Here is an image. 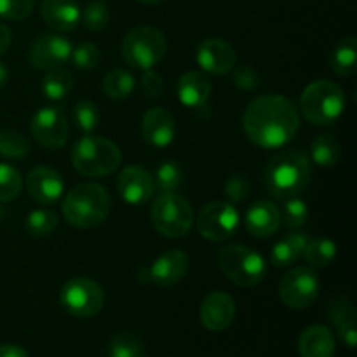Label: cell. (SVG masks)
I'll return each mask as SVG.
<instances>
[{
	"mask_svg": "<svg viewBox=\"0 0 357 357\" xmlns=\"http://www.w3.org/2000/svg\"><path fill=\"white\" fill-rule=\"evenodd\" d=\"M142 342L131 333H119L108 344V357H139Z\"/></svg>",
	"mask_w": 357,
	"mask_h": 357,
	"instance_id": "cell-36",
	"label": "cell"
},
{
	"mask_svg": "<svg viewBox=\"0 0 357 357\" xmlns=\"http://www.w3.org/2000/svg\"><path fill=\"white\" fill-rule=\"evenodd\" d=\"M72 44L61 35H40L30 47V63L35 70H52L72 58Z\"/></svg>",
	"mask_w": 357,
	"mask_h": 357,
	"instance_id": "cell-13",
	"label": "cell"
},
{
	"mask_svg": "<svg viewBox=\"0 0 357 357\" xmlns=\"http://www.w3.org/2000/svg\"><path fill=\"white\" fill-rule=\"evenodd\" d=\"M73 87V75L66 68H52L47 70L44 80H42V93L47 100L58 101L68 96Z\"/></svg>",
	"mask_w": 357,
	"mask_h": 357,
	"instance_id": "cell-27",
	"label": "cell"
},
{
	"mask_svg": "<svg viewBox=\"0 0 357 357\" xmlns=\"http://www.w3.org/2000/svg\"><path fill=\"white\" fill-rule=\"evenodd\" d=\"M152 223L159 234L169 239H181L194 225V209L183 195L160 192L150 209Z\"/></svg>",
	"mask_w": 357,
	"mask_h": 357,
	"instance_id": "cell-7",
	"label": "cell"
},
{
	"mask_svg": "<svg viewBox=\"0 0 357 357\" xmlns=\"http://www.w3.org/2000/svg\"><path fill=\"white\" fill-rule=\"evenodd\" d=\"M0 357H28V354L23 347H20V345L7 344L0 345Z\"/></svg>",
	"mask_w": 357,
	"mask_h": 357,
	"instance_id": "cell-44",
	"label": "cell"
},
{
	"mask_svg": "<svg viewBox=\"0 0 357 357\" xmlns=\"http://www.w3.org/2000/svg\"><path fill=\"white\" fill-rule=\"evenodd\" d=\"M40 14L49 28L65 33L79 24L82 10L75 0H42Z\"/></svg>",
	"mask_w": 357,
	"mask_h": 357,
	"instance_id": "cell-20",
	"label": "cell"
},
{
	"mask_svg": "<svg viewBox=\"0 0 357 357\" xmlns=\"http://www.w3.org/2000/svg\"><path fill=\"white\" fill-rule=\"evenodd\" d=\"M7 80H9V72H7V68L3 63H0V89L6 86Z\"/></svg>",
	"mask_w": 357,
	"mask_h": 357,
	"instance_id": "cell-46",
	"label": "cell"
},
{
	"mask_svg": "<svg viewBox=\"0 0 357 357\" xmlns=\"http://www.w3.org/2000/svg\"><path fill=\"white\" fill-rule=\"evenodd\" d=\"M31 10H33V0H0V17L3 20H26Z\"/></svg>",
	"mask_w": 357,
	"mask_h": 357,
	"instance_id": "cell-40",
	"label": "cell"
},
{
	"mask_svg": "<svg viewBox=\"0 0 357 357\" xmlns=\"http://www.w3.org/2000/svg\"><path fill=\"white\" fill-rule=\"evenodd\" d=\"M232 80L234 84L243 91H255L261 82L260 73H258L251 65L236 66L232 72Z\"/></svg>",
	"mask_w": 357,
	"mask_h": 357,
	"instance_id": "cell-42",
	"label": "cell"
},
{
	"mask_svg": "<svg viewBox=\"0 0 357 357\" xmlns=\"http://www.w3.org/2000/svg\"><path fill=\"white\" fill-rule=\"evenodd\" d=\"M309 236L305 232H291L282 237L271 251V260L275 267H288L293 265L305 251Z\"/></svg>",
	"mask_w": 357,
	"mask_h": 357,
	"instance_id": "cell-25",
	"label": "cell"
},
{
	"mask_svg": "<svg viewBox=\"0 0 357 357\" xmlns=\"http://www.w3.org/2000/svg\"><path fill=\"white\" fill-rule=\"evenodd\" d=\"M307 218H309V209L307 204L298 197L286 199L284 206L281 211V222H284L289 229L296 230L300 227L305 225Z\"/></svg>",
	"mask_w": 357,
	"mask_h": 357,
	"instance_id": "cell-37",
	"label": "cell"
},
{
	"mask_svg": "<svg viewBox=\"0 0 357 357\" xmlns=\"http://www.w3.org/2000/svg\"><path fill=\"white\" fill-rule=\"evenodd\" d=\"M26 188L33 201L49 206L59 201L63 190H65V183H63L61 174L56 169L47 166H38L28 173Z\"/></svg>",
	"mask_w": 357,
	"mask_h": 357,
	"instance_id": "cell-18",
	"label": "cell"
},
{
	"mask_svg": "<svg viewBox=\"0 0 357 357\" xmlns=\"http://www.w3.org/2000/svg\"><path fill=\"white\" fill-rule=\"evenodd\" d=\"M30 153L26 136L14 129H0V155L6 159L21 160Z\"/></svg>",
	"mask_w": 357,
	"mask_h": 357,
	"instance_id": "cell-30",
	"label": "cell"
},
{
	"mask_svg": "<svg viewBox=\"0 0 357 357\" xmlns=\"http://www.w3.org/2000/svg\"><path fill=\"white\" fill-rule=\"evenodd\" d=\"M188 271V257L181 250H169L157 257L146 268L149 281L160 288H171L185 278Z\"/></svg>",
	"mask_w": 357,
	"mask_h": 357,
	"instance_id": "cell-17",
	"label": "cell"
},
{
	"mask_svg": "<svg viewBox=\"0 0 357 357\" xmlns=\"http://www.w3.org/2000/svg\"><path fill=\"white\" fill-rule=\"evenodd\" d=\"M331 323L337 328L338 335H340L342 342L347 345L349 349H354L357 344V330H356V312L352 303L347 298H338L331 303L330 307Z\"/></svg>",
	"mask_w": 357,
	"mask_h": 357,
	"instance_id": "cell-24",
	"label": "cell"
},
{
	"mask_svg": "<svg viewBox=\"0 0 357 357\" xmlns=\"http://www.w3.org/2000/svg\"><path fill=\"white\" fill-rule=\"evenodd\" d=\"M73 65L80 70H94L101 61V52L98 49V45L86 42V44H80L79 47H75L72 51Z\"/></svg>",
	"mask_w": 357,
	"mask_h": 357,
	"instance_id": "cell-39",
	"label": "cell"
},
{
	"mask_svg": "<svg viewBox=\"0 0 357 357\" xmlns=\"http://www.w3.org/2000/svg\"><path fill=\"white\" fill-rule=\"evenodd\" d=\"M335 351H337V344H335V337L328 326L314 324L300 335V357H333Z\"/></svg>",
	"mask_w": 357,
	"mask_h": 357,
	"instance_id": "cell-22",
	"label": "cell"
},
{
	"mask_svg": "<svg viewBox=\"0 0 357 357\" xmlns=\"http://www.w3.org/2000/svg\"><path fill=\"white\" fill-rule=\"evenodd\" d=\"M302 114L310 124L330 126L345 110V93L338 84L321 79L309 84L300 98Z\"/></svg>",
	"mask_w": 357,
	"mask_h": 357,
	"instance_id": "cell-5",
	"label": "cell"
},
{
	"mask_svg": "<svg viewBox=\"0 0 357 357\" xmlns=\"http://www.w3.org/2000/svg\"><path fill=\"white\" fill-rule=\"evenodd\" d=\"M142 89L149 98H159L164 91V79L153 70H145L142 77Z\"/></svg>",
	"mask_w": 357,
	"mask_h": 357,
	"instance_id": "cell-43",
	"label": "cell"
},
{
	"mask_svg": "<svg viewBox=\"0 0 357 357\" xmlns=\"http://www.w3.org/2000/svg\"><path fill=\"white\" fill-rule=\"evenodd\" d=\"M218 267L229 281L241 288H253L267 275V261L243 244H227L218 253Z\"/></svg>",
	"mask_w": 357,
	"mask_h": 357,
	"instance_id": "cell-6",
	"label": "cell"
},
{
	"mask_svg": "<svg viewBox=\"0 0 357 357\" xmlns=\"http://www.w3.org/2000/svg\"><path fill=\"white\" fill-rule=\"evenodd\" d=\"M121 162V149L101 136L84 135L72 149L73 167L84 176H107L119 169Z\"/></svg>",
	"mask_w": 357,
	"mask_h": 357,
	"instance_id": "cell-4",
	"label": "cell"
},
{
	"mask_svg": "<svg viewBox=\"0 0 357 357\" xmlns=\"http://www.w3.org/2000/svg\"><path fill=\"white\" fill-rule=\"evenodd\" d=\"M73 122L79 129H82L86 135L98 128L100 124V110L96 105L89 100H82L73 107Z\"/></svg>",
	"mask_w": 357,
	"mask_h": 357,
	"instance_id": "cell-35",
	"label": "cell"
},
{
	"mask_svg": "<svg viewBox=\"0 0 357 357\" xmlns=\"http://www.w3.org/2000/svg\"><path fill=\"white\" fill-rule=\"evenodd\" d=\"M319 296V279L309 267H295L279 282V298L293 310L314 305Z\"/></svg>",
	"mask_w": 357,
	"mask_h": 357,
	"instance_id": "cell-10",
	"label": "cell"
},
{
	"mask_svg": "<svg viewBox=\"0 0 357 357\" xmlns=\"http://www.w3.org/2000/svg\"><path fill=\"white\" fill-rule=\"evenodd\" d=\"M166 51V37L153 26L132 28L122 42V56L126 63L143 72L152 70L157 63L162 61Z\"/></svg>",
	"mask_w": 357,
	"mask_h": 357,
	"instance_id": "cell-8",
	"label": "cell"
},
{
	"mask_svg": "<svg viewBox=\"0 0 357 357\" xmlns=\"http://www.w3.org/2000/svg\"><path fill=\"white\" fill-rule=\"evenodd\" d=\"M281 227V211L271 201H258L246 211V230L253 237L274 236Z\"/></svg>",
	"mask_w": 357,
	"mask_h": 357,
	"instance_id": "cell-21",
	"label": "cell"
},
{
	"mask_svg": "<svg viewBox=\"0 0 357 357\" xmlns=\"http://www.w3.org/2000/svg\"><path fill=\"white\" fill-rule=\"evenodd\" d=\"M10 40H13V33L6 24L0 23V56L6 54L7 49L10 47Z\"/></svg>",
	"mask_w": 357,
	"mask_h": 357,
	"instance_id": "cell-45",
	"label": "cell"
},
{
	"mask_svg": "<svg viewBox=\"0 0 357 357\" xmlns=\"http://www.w3.org/2000/svg\"><path fill=\"white\" fill-rule=\"evenodd\" d=\"M139 357H143V356H139Z\"/></svg>",
	"mask_w": 357,
	"mask_h": 357,
	"instance_id": "cell-48",
	"label": "cell"
},
{
	"mask_svg": "<svg viewBox=\"0 0 357 357\" xmlns=\"http://www.w3.org/2000/svg\"><path fill=\"white\" fill-rule=\"evenodd\" d=\"M209 96H211V82L204 73L187 72L178 80V98L187 108L199 110L206 107Z\"/></svg>",
	"mask_w": 357,
	"mask_h": 357,
	"instance_id": "cell-23",
	"label": "cell"
},
{
	"mask_svg": "<svg viewBox=\"0 0 357 357\" xmlns=\"http://www.w3.org/2000/svg\"><path fill=\"white\" fill-rule=\"evenodd\" d=\"M142 135L149 145L164 149L173 143L176 135V122L166 108L153 107L143 115Z\"/></svg>",
	"mask_w": 357,
	"mask_h": 357,
	"instance_id": "cell-19",
	"label": "cell"
},
{
	"mask_svg": "<svg viewBox=\"0 0 357 357\" xmlns=\"http://www.w3.org/2000/svg\"><path fill=\"white\" fill-rule=\"evenodd\" d=\"M236 317V302L223 291H213L202 300L199 319L208 331L218 333L227 330Z\"/></svg>",
	"mask_w": 357,
	"mask_h": 357,
	"instance_id": "cell-15",
	"label": "cell"
},
{
	"mask_svg": "<svg viewBox=\"0 0 357 357\" xmlns=\"http://www.w3.org/2000/svg\"><path fill=\"white\" fill-rule=\"evenodd\" d=\"M135 89V77L124 68H114L105 75L103 93L112 100H126Z\"/></svg>",
	"mask_w": 357,
	"mask_h": 357,
	"instance_id": "cell-28",
	"label": "cell"
},
{
	"mask_svg": "<svg viewBox=\"0 0 357 357\" xmlns=\"http://www.w3.org/2000/svg\"><path fill=\"white\" fill-rule=\"evenodd\" d=\"M310 159L300 150H284L268 162L265 185L274 197L289 199L302 194L310 183Z\"/></svg>",
	"mask_w": 357,
	"mask_h": 357,
	"instance_id": "cell-2",
	"label": "cell"
},
{
	"mask_svg": "<svg viewBox=\"0 0 357 357\" xmlns=\"http://www.w3.org/2000/svg\"><path fill=\"white\" fill-rule=\"evenodd\" d=\"M237 227H239V213L229 202H209L197 216L199 234L211 243L230 239L236 234Z\"/></svg>",
	"mask_w": 357,
	"mask_h": 357,
	"instance_id": "cell-11",
	"label": "cell"
},
{
	"mask_svg": "<svg viewBox=\"0 0 357 357\" xmlns=\"http://www.w3.org/2000/svg\"><path fill=\"white\" fill-rule=\"evenodd\" d=\"M197 63L204 72L225 75L236 65V51L223 38H206L197 47Z\"/></svg>",
	"mask_w": 357,
	"mask_h": 357,
	"instance_id": "cell-16",
	"label": "cell"
},
{
	"mask_svg": "<svg viewBox=\"0 0 357 357\" xmlns=\"http://www.w3.org/2000/svg\"><path fill=\"white\" fill-rule=\"evenodd\" d=\"M183 181V171H181L180 164L173 162V160H166L157 167L155 178L153 183L159 192H174Z\"/></svg>",
	"mask_w": 357,
	"mask_h": 357,
	"instance_id": "cell-34",
	"label": "cell"
},
{
	"mask_svg": "<svg viewBox=\"0 0 357 357\" xmlns=\"http://www.w3.org/2000/svg\"><path fill=\"white\" fill-rule=\"evenodd\" d=\"M23 180L16 167L0 162V202H10L20 197Z\"/></svg>",
	"mask_w": 357,
	"mask_h": 357,
	"instance_id": "cell-33",
	"label": "cell"
},
{
	"mask_svg": "<svg viewBox=\"0 0 357 357\" xmlns=\"http://www.w3.org/2000/svg\"><path fill=\"white\" fill-rule=\"evenodd\" d=\"M59 302L70 316L87 319L101 312L105 305V293L93 279L73 278L63 284Z\"/></svg>",
	"mask_w": 357,
	"mask_h": 357,
	"instance_id": "cell-9",
	"label": "cell"
},
{
	"mask_svg": "<svg viewBox=\"0 0 357 357\" xmlns=\"http://www.w3.org/2000/svg\"><path fill=\"white\" fill-rule=\"evenodd\" d=\"M330 65L333 72L340 77H349L356 72L357 68V40L356 37L342 38L335 45L333 52L330 56Z\"/></svg>",
	"mask_w": 357,
	"mask_h": 357,
	"instance_id": "cell-26",
	"label": "cell"
},
{
	"mask_svg": "<svg viewBox=\"0 0 357 357\" xmlns=\"http://www.w3.org/2000/svg\"><path fill=\"white\" fill-rule=\"evenodd\" d=\"M110 213V195L98 183H80L66 194L63 215L77 229H94Z\"/></svg>",
	"mask_w": 357,
	"mask_h": 357,
	"instance_id": "cell-3",
	"label": "cell"
},
{
	"mask_svg": "<svg viewBox=\"0 0 357 357\" xmlns=\"http://www.w3.org/2000/svg\"><path fill=\"white\" fill-rule=\"evenodd\" d=\"M312 160L321 167H333L340 159V145L330 135H319L310 145Z\"/></svg>",
	"mask_w": 357,
	"mask_h": 357,
	"instance_id": "cell-29",
	"label": "cell"
},
{
	"mask_svg": "<svg viewBox=\"0 0 357 357\" xmlns=\"http://www.w3.org/2000/svg\"><path fill=\"white\" fill-rule=\"evenodd\" d=\"M80 17H82L84 26H86L87 30L100 31L103 30L108 24V21H110V9H108L107 3L96 0V2L87 3V7L84 9V13L80 14Z\"/></svg>",
	"mask_w": 357,
	"mask_h": 357,
	"instance_id": "cell-38",
	"label": "cell"
},
{
	"mask_svg": "<svg viewBox=\"0 0 357 357\" xmlns=\"http://www.w3.org/2000/svg\"><path fill=\"white\" fill-rule=\"evenodd\" d=\"M243 128L255 145L267 150L281 149L298 132V108L281 94H264L248 105Z\"/></svg>",
	"mask_w": 357,
	"mask_h": 357,
	"instance_id": "cell-1",
	"label": "cell"
},
{
	"mask_svg": "<svg viewBox=\"0 0 357 357\" xmlns=\"http://www.w3.org/2000/svg\"><path fill=\"white\" fill-rule=\"evenodd\" d=\"M59 218L54 211L49 209H37L31 211L26 218V230L33 237H45L51 236L58 227Z\"/></svg>",
	"mask_w": 357,
	"mask_h": 357,
	"instance_id": "cell-32",
	"label": "cell"
},
{
	"mask_svg": "<svg viewBox=\"0 0 357 357\" xmlns=\"http://www.w3.org/2000/svg\"><path fill=\"white\" fill-rule=\"evenodd\" d=\"M138 2H142V3H160V2H164V0H138Z\"/></svg>",
	"mask_w": 357,
	"mask_h": 357,
	"instance_id": "cell-47",
	"label": "cell"
},
{
	"mask_svg": "<svg viewBox=\"0 0 357 357\" xmlns=\"http://www.w3.org/2000/svg\"><path fill=\"white\" fill-rule=\"evenodd\" d=\"M117 190L121 197L131 206H142L152 199L155 192L153 176L139 166H128L117 178Z\"/></svg>",
	"mask_w": 357,
	"mask_h": 357,
	"instance_id": "cell-14",
	"label": "cell"
},
{
	"mask_svg": "<svg viewBox=\"0 0 357 357\" xmlns=\"http://www.w3.org/2000/svg\"><path fill=\"white\" fill-rule=\"evenodd\" d=\"M31 135L35 142L49 150H58L68 142V121L59 107H42L31 117Z\"/></svg>",
	"mask_w": 357,
	"mask_h": 357,
	"instance_id": "cell-12",
	"label": "cell"
},
{
	"mask_svg": "<svg viewBox=\"0 0 357 357\" xmlns=\"http://www.w3.org/2000/svg\"><path fill=\"white\" fill-rule=\"evenodd\" d=\"M250 192H251V183L248 178L241 176V174H234V176H230L229 180H227L225 195L230 202H234V204L243 202L244 199L250 195Z\"/></svg>",
	"mask_w": 357,
	"mask_h": 357,
	"instance_id": "cell-41",
	"label": "cell"
},
{
	"mask_svg": "<svg viewBox=\"0 0 357 357\" xmlns=\"http://www.w3.org/2000/svg\"><path fill=\"white\" fill-rule=\"evenodd\" d=\"M303 257L312 267H326L337 257V246H335L333 241L326 239V237H316L312 241L309 239Z\"/></svg>",
	"mask_w": 357,
	"mask_h": 357,
	"instance_id": "cell-31",
	"label": "cell"
}]
</instances>
